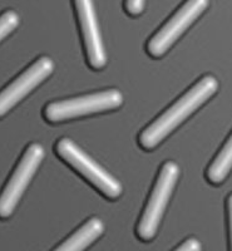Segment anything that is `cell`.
<instances>
[{
	"mask_svg": "<svg viewBox=\"0 0 232 251\" xmlns=\"http://www.w3.org/2000/svg\"><path fill=\"white\" fill-rule=\"evenodd\" d=\"M178 175L180 169L177 163L168 161L162 166L146 208L138 223L137 235L140 240L149 241L155 237L167 203L178 180Z\"/></svg>",
	"mask_w": 232,
	"mask_h": 251,
	"instance_id": "3957f363",
	"label": "cell"
},
{
	"mask_svg": "<svg viewBox=\"0 0 232 251\" xmlns=\"http://www.w3.org/2000/svg\"><path fill=\"white\" fill-rule=\"evenodd\" d=\"M103 231V223L97 217H93L53 251H84Z\"/></svg>",
	"mask_w": 232,
	"mask_h": 251,
	"instance_id": "9c48e42d",
	"label": "cell"
},
{
	"mask_svg": "<svg viewBox=\"0 0 232 251\" xmlns=\"http://www.w3.org/2000/svg\"><path fill=\"white\" fill-rule=\"evenodd\" d=\"M232 170V134L225 143L212 163L207 170V178L211 183L218 185L227 177Z\"/></svg>",
	"mask_w": 232,
	"mask_h": 251,
	"instance_id": "30bf717a",
	"label": "cell"
},
{
	"mask_svg": "<svg viewBox=\"0 0 232 251\" xmlns=\"http://www.w3.org/2000/svg\"><path fill=\"white\" fill-rule=\"evenodd\" d=\"M123 103V96L118 89L87 94L70 100L49 103L44 108V118L50 123L63 122L92 113L117 109Z\"/></svg>",
	"mask_w": 232,
	"mask_h": 251,
	"instance_id": "7a4b0ae2",
	"label": "cell"
},
{
	"mask_svg": "<svg viewBox=\"0 0 232 251\" xmlns=\"http://www.w3.org/2000/svg\"><path fill=\"white\" fill-rule=\"evenodd\" d=\"M55 151L62 160L77 170L84 178L92 183L98 191H100L106 197L115 200L122 194V186L111 176L102 166L93 161L86 152L69 138H60L55 145Z\"/></svg>",
	"mask_w": 232,
	"mask_h": 251,
	"instance_id": "277c9868",
	"label": "cell"
},
{
	"mask_svg": "<svg viewBox=\"0 0 232 251\" xmlns=\"http://www.w3.org/2000/svg\"><path fill=\"white\" fill-rule=\"evenodd\" d=\"M227 210H229V225H230V244H231L232 251V194L230 195L227 200Z\"/></svg>",
	"mask_w": 232,
	"mask_h": 251,
	"instance_id": "5bb4252c",
	"label": "cell"
},
{
	"mask_svg": "<svg viewBox=\"0 0 232 251\" xmlns=\"http://www.w3.org/2000/svg\"><path fill=\"white\" fill-rule=\"evenodd\" d=\"M19 25V15L14 10H6L0 15V42L5 39Z\"/></svg>",
	"mask_w": 232,
	"mask_h": 251,
	"instance_id": "8fae6325",
	"label": "cell"
},
{
	"mask_svg": "<svg viewBox=\"0 0 232 251\" xmlns=\"http://www.w3.org/2000/svg\"><path fill=\"white\" fill-rule=\"evenodd\" d=\"M209 4V0H187L177 13L149 39L147 44L148 54L155 58L166 54L176 40L206 10Z\"/></svg>",
	"mask_w": 232,
	"mask_h": 251,
	"instance_id": "8992f818",
	"label": "cell"
},
{
	"mask_svg": "<svg viewBox=\"0 0 232 251\" xmlns=\"http://www.w3.org/2000/svg\"><path fill=\"white\" fill-rule=\"evenodd\" d=\"M74 8L89 66L102 69L106 66L107 55L98 28L93 0H74Z\"/></svg>",
	"mask_w": 232,
	"mask_h": 251,
	"instance_id": "ba28073f",
	"label": "cell"
},
{
	"mask_svg": "<svg viewBox=\"0 0 232 251\" xmlns=\"http://www.w3.org/2000/svg\"><path fill=\"white\" fill-rule=\"evenodd\" d=\"M53 71L54 62L49 57H40L19 77L9 83L3 91H0V118L46 80Z\"/></svg>",
	"mask_w": 232,
	"mask_h": 251,
	"instance_id": "52a82bcc",
	"label": "cell"
},
{
	"mask_svg": "<svg viewBox=\"0 0 232 251\" xmlns=\"http://www.w3.org/2000/svg\"><path fill=\"white\" fill-rule=\"evenodd\" d=\"M146 0H126V12L129 15H138L143 12Z\"/></svg>",
	"mask_w": 232,
	"mask_h": 251,
	"instance_id": "7c38bea8",
	"label": "cell"
},
{
	"mask_svg": "<svg viewBox=\"0 0 232 251\" xmlns=\"http://www.w3.org/2000/svg\"><path fill=\"white\" fill-rule=\"evenodd\" d=\"M43 158V146L39 143H32L28 146L0 194V219H8L12 216Z\"/></svg>",
	"mask_w": 232,
	"mask_h": 251,
	"instance_id": "5b68a950",
	"label": "cell"
},
{
	"mask_svg": "<svg viewBox=\"0 0 232 251\" xmlns=\"http://www.w3.org/2000/svg\"><path fill=\"white\" fill-rule=\"evenodd\" d=\"M217 89L218 82L212 75H206L198 80L175 104L147 126L139 134V145L144 150H153L157 147L173 129L177 128L196 109L212 97Z\"/></svg>",
	"mask_w": 232,
	"mask_h": 251,
	"instance_id": "6da1fadb",
	"label": "cell"
},
{
	"mask_svg": "<svg viewBox=\"0 0 232 251\" xmlns=\"http://www.w3.org/2000/svg\"><path fill=\"white\" fill-rule=\"evenodd\" d=\"M202 246L197 239H188L186 240L182 245L178 246L175 251H201Z\"/></svg>",
	"mask_w": 232,
	"mask_h": 251,
	"instance_id": "4fadbf2b",
	"label": "cell"
}]
</instances>
